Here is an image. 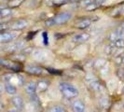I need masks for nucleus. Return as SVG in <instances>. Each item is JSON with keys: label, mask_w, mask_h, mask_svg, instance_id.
Returning <instances> with one entry per match:
<instances>
[{"label": "nucleus", "mask_w": 124, "mask_h": 112, "mask_svg": "<svg viewBox=\"0 0 124 112\" xmlns=\"http://www.w3.org/2000/svg\"><path fill=\"white\" fill-rule=\"evenodd\" d=\"M123 80H124V79H123Z\"/></svg>", "instance_id": "49530a36"}, {"label": "nucleus", "mask_w": 124, "mask_h": 112, "mask_svg": "<svg viewBox=\"0 0 124 112\" xmlns=\"http://www.w3.org/2000/svg\"><path fill=\"white\" fill-rule=\"evenodd\" d=\"M86 106L81 100H75L72 103V110L73 112H85Z\"/></svg>", "instance_id": "1a4fd4ad"}, {"label": "nucleus", "mask_w": 124, "mask_h": 112, "mask_svg": "<svg viewBox=\"0 0 124 112\" xmlns=\"http://www.w3.org/2000/svg\"><path fill=\"white\" fill-rule=\"evenodd\" d=\"M106 0H95L94 2H95L96 4H98L99 6L102 7V5H104V4L106 3Z\"/></svg>", "instance_id": "f704fd0d"}, {"label": "nucleus", "mask_w": 124, "mask_h": 112, "mask_svg": "<svg viewBox=\"0 0 124 112\" xmlns=\"http://www.w3.org/2000/svg\"><path fill=\"white\" fill-rule=\"evenodd\" d=\"M118 38V37L117 36V34H116V32H112L109 34V36H108V40H109V42H115L117 39Z\"/></svg>", "instance_id": "393cba45"}, {"label": "nucleus", "mask_w": 124, "mask_h": 112, "mask_svg": "<svg viewBox=\"0 0 124 112\" xmlns=\"http://www.w3.org/2000/svg\"><path fill=\"white\" fill-rule=\"evenodd\" d=\"M12 78H13L12 74H6L3 76V80H4L5 81H9Z\"/></svg>", "instance_id": "473e14b6"}, {"label": "nucleus", "mask_w": 124, "mask_h": 112, "mask_svg": "<svg viewBox=\"0 0 124 112\" xmlns=\"http://www.w3.org/2000/svg\"><path fill=\"white\" fill-rule=\"evenodd\" d=\"M18 32H4L0 34V42H11L18 37Z\"/></svg>", "instance_id": "39448f33"}, {"label": "nucleus", "mask_w": 124, "mask_h": 112, "mask_svg": "<svg viewBox=\"0 0 124 112\" xmlns=\"http://www.w3.org/2000/svg\"><path fill=\"white\" fill-rule=\"evenodd\" d=\"M11 101H12V104L14 105V106L17 108V110L22 111L24 108V101H23L22 96L16 95V96L13 97Z\"/></svg>", "instance_id": "9d476101"}, {"label": "nucleus", "mask_w": 124, "mask_h": 112, "mask_svg": "<svg viewBox=\"0 0 124 112\" xmlns=\"http://www.w3.org/2000/svg\"><path fill=\"white\" fill-rule=\"evenodd\" d=\"M1 63H2V60H0V64H1Z\"/></svg>", "instance_id": "37998d69"}, {"label": "nucleus", "mask_w": 124, "mask_h": 112, "mask_svg": "<svg viewBox=\"0 0 124 112\" xmlns=\"http://www.w3.org/2000/svg\"><path fill=\"white\" fill-rule=\"evenodd\" d=\"M13 59L16 60L17 62H23L25 60V56L24 54H18V55L13 56Z\"/></svg>", "instance_id": "c85d7f7f"}, {"label": "nucleus", "mask_w": 124, "mask_h": 112, "mask_svg": "<svg viewBox=\"0 0 124 112\" xmlns=\"http://www.w3.org/2000/svg\"><path fill=\"white\" fill-rule=\"evenodd\" d=\"M12 8H4L0 9V18H6L12 14Z\"/></svg>", "instance_id": "2eb2a0df"}, {"label": "nucleus", "mask_w": 124, "mask_h": 112, "mask_svg": "<svg viewBox=\"0 0 124 112\" xmlns=\"http://www.w3.org/2000/svg\"><path fill=\"white\" fill-rule=\"evenodd\" d=\"M106 64V61L105 59H102V58H99L97 60H95L94 63H93V66L96 69H101L105 64Z\"/></svg>", "instance_id": "aec40b11"}, {"label": "nucleus", "mask_w": 124, "mask_h": 112, "mask_svg": "<svg viewBox=\"0 0 124 112\" xmlns=\"http://www.w3.org/2000/svg\"><path fill=\"white\" fill-rule=\"evenodd\" d=\"M5 91L7 92V93H8L10 95H14L15 93H17L16 87L14 85H12V84H10V83H7L6 85H5Z\"/></svg>", "instance_id": "a211bd4d"}, {"label": "nucleus", "mask_w": 124, "mask_h": 112, "mask_svg": "<svg viewBox=\"0 0 124 112\" xmlns=\"http://www.w3.org/2000/svg\"><path fill=\"white\" fill-rule=\"evenodd\" d=\"M3 90H4V88H3V86H2V84H0V94L2 93Z\"/></svg>", "instance_id": "4c0bfd02"}, {"label": "nucleus", "mask_w": 124, "mask_h": 112, "mask_svg": "<svg viewBox=\"0 0 124 112\" xmlns=\"http://www.w3.org/2000/svg\"><path fill=\"white\" fill-rule=\"evenodd\" d=\"M91 38V34L89 33H85V32H82V33H78L74 35L72 37V42L77 44H81V43H84L88 41L89 39Z\"/></svg>", "instance_id": "20e7f679"}, {"label": "nucleus", "mask_w": 124, "mask_h": 112, "mask_svg": "<svg viewBox=\"0 0 124 112\" xmlns=\"http://www.w3.org/2000/svg\"><path fill=\"white\" fill-rule=\"evenodd\" d=\"M99 104L102 108H108V106H110V100L106 96H103L102 98H100Z\"/></svg>", "instance_id": "dca6fc26"}, {"label": "nucleus", "mask_w": 124, "mask_h": 112, "mask_svg": "<svg viewBox=\"0 0 124 112\" xmlns=\"http://www.w3.org/2000/svg\"><path fill=\"white\" fill-rule=\"evenodd\" d=\"M33 50H34V48H32V47H28V48H24V49H23V52L24 54H31Z\"/></svg>", "instance_id": "2f4dec72"}, {"label": "nucleus", "mask_w": 124, "mask_h": 112, "mask_svg": "<svg viewBox=\"0 0 124 112\" xmlns=\"http://www.w3.org/2000/svg\"><path fill=\"white\" fill-rule=\"evenodd\" d=\"M37 89V82H35V81H30V82H28V83L26 84V86H25V91H26V93H28L30 96L36 94Z\"/></svg>", "instance_id": "9b49d317"}, {"label": "nucleus", "mask_w": 124, "mask_h": 112, "mask_svg": "<svg viewBox=\"0 0 124 112\" xmlns=\"http://www.w3.org/2000/svg\"><path fill=\"white\" fill-rule=\"evenodd\" d=\"M8 112H18V110H16V109H12V110H9V111Z\"/></svg>", "instance_id": "ea45409f"}, {"label": "nucleus", "mask_w": 124, "mask_h": 112, "mask_svg": "<svg viewBox=\"0 0 124 112\" xmlns=\"http://www.w3.org/2000/svg\"><path fill=\"white\" fill-rule=\"evenodd\" d=\"M117 77L120 80H123L124 79V68L123 67H120L117 70Z\"/></svg>", "instance_id": "cd10ccee"}, {"label": "nucleus", "mask_w": 124, "mask_h": 112, "mask_svg": "<svg viewBox=\"0 0 124 112\" xmlns=\"http://www.w3.org/2000/svg\"><path fill=\"white\" fill-rule=\"evenodd\" d=\"M90 88L93 90V92H102L103 90V85L100 83L98 80H93L92 82H90Z\"/></svg>", "instance_id": "ddd939ff"}, {"label": "nucleus", "mask_w": 124, "mask_h": 112, "mask_svg": "<svg viewBox=\"0 0 124 112\" xmlns=\"http://www.w3.org/2000/svg\"><path fill=\"white\" fill-rule=\"evenodd\" d=\"M92 23H93V21L91 19H81L75 24V26H76V28H78L79 30H85L92 25Z\"/></svg>", "instance_id": "6e6552de"}, {"label": "nucleus", "mask_w": 124, "mask_h": 112, "mask_svg": "<svg viewBox=\"0 0 124 112\" xmlns=\"http://www.w3.org/2000/svg\"><path fill=\"white\" fill-rule=\"evenodd\" d=\"M31 55L37 62H46L50 59V53L42 49H34Z\"/></svg>", "instance_id": "7ed1b4c3"}, {"label": "nucleus", "mask_w": 124, "mask_h": 112, "mask_svg": "<svg viewBox=\"0 0 124 112\" xmlns=\"http://www.w3.org/2000/svg\"><path fill=\"white\" fill-rule=\"evenodd\" d=\"M28 24H29L26 20L21 19V20H17L15 22H13L10 25V28L14 31H20V30H23L24 28H26L28 26Z\"/></svg>", "instance_id": "423d86ee"}, {"label": "nucleus", "mask_w": 124, "mask_h": 112, "mask_svg": "<svg viewBox=\"0 0 124 112\" xmlns=\"http://www.w3.org/2000/svg\"><path fill=\"white\" fill-rule=\"evenodd\" d=\"M80 1L81 0H57L56 2L59 3L60 5H63V4H68V3H77Z\"/></svg>", "instance_id": "a878e982"}, {"label": "nucleus", "mask_w": 124, "mask_h": 112, "mask_svg": "<svg viewBox=\"0 0 124 112\" xmlns=\"http://www.w3.org/2000/svg\"><path fill=\"white\" fill-rule=\"evenodd\" d=\"M25 46V41L23 40H20V41H16V42H13V43L9 44L7 48V50L12 52V51H16L19 50H23Z\"/></svg>", "instance_id": "0eeeda50"}, {"label": "nucleus", "mask_w": 124, "mask_h": 112, "mask_svg": "<svg viewBox=\"0 0 124 112\" xmlns=\"http://www.w3.org/2000/svg\"><path fill=\"white\" fill-rule=\"evenodd\" d=\"M113 44L117 49H122V48H124V38L123 37H118L115 42H113Z\"/></svg>", "instance_id": "412c9836"}, {"label": "nucleus", "mask_w": 124, "mask_h": 112, "mask_svg": "<svg viewBox=\"0 0 124 112\" xmlns=\"http://www.w3.org/2000/svg\"><path fill=\"white\" fill-rule=\"evenodd\" d=\"M48 70H49V72H50V73H54V74H59V73H60L58 70H52V69H50V68L48 69Z\"/></svg>", "instance_id": "c9c22d12"}, {"label": "nucleus", "mask_w": 124, "mask_h": 112, "mask_svg": "<svg viewBox=\"0 0 124 112\" xmlns=\"http://www.w3.org/2000/svg\"><path fill=\"white\" fill-rule=\"evenodd\" d=\"M100 72H101V75L103 77H106L108 75V73H109V66H108V64H106L102 68L100 69Z\"/></svg>", "instance_id": "5701e85b"}, {"label": "nucleus", "mask_w": 124, "mask_h": 112, "mask_svg": "<svg viewBox=\"0 0 124 112\" xmlns=\"http://www.w3.org/2000/svg\"><path fill=\"white\" fill-rule=\"evenodd\" d=\"M2 106V104H1V98H0V107Z\"/></svg>", "instance_id": "79ce46f5"}, {"label": "nucleus", "mask_w": 124, "mask_h": 112, "mask_svg": "<svg viewBox=\"0 0 124 112\" xmlns=\"http://www.w3.org/2000/svg\"><path fill=\"white\" fill-rule=\"evenodd\" d=\"M120 12L121 13H123L124 14V4L122 5V7H121V9H120Z\"/></svg>", "instance_id": "58836bf2"}, {"label": "nucleus", "mask_w": 124, "mask_h": 112, "mask_svg": "<svg viewBox=\"0 0 124 112\" xmlns=\"http://www.w3.org/2000/svg\"><path fill=\"white\" fill-rule=\"evenodd\" d=\"M24 1L25 0H8V8H18V7H20Z\"/></svg>", "instance_id": "6ab92c4d"}, {"label": "nucleus", "mask_w": 124, "mask_h": 112, "mask_svg": "<svg viewBox=\"0 0 124 112\" xmlns=\"http://www.w3.org/2000/svg\"><path fill=\"white\" fill-rule=\"evenodd\" d=\"M1 1H7V0H1Z\"/></svg>", "instance_id": "c03bdc74"}, {"label": "nucleus", "mask_w": 124, "mask_h": 112, "mask_svg": "<svg viewBox=\"0 0 124 112\" xmlns=\"http://www.w3.org/2000/svg\"><path fill=\"white\" fill-rule=\"evenodd\" d=\"M120 60H121V64H124V53L120 56Z\"/></svg>", "instance_id": "e433bc0d"}, {"label": "nucleus", "mask_w": 124, "mask_h": 112, "mask_svg": "<svg viewBox=\"0 0 124 112\" xmlns=\"http://www.w3.org/2000/svg\"><path fill=\"white\" fill-rule=\"evenodd\" d=\"M42 40H43V43L45 46L49 45V37H48V33L46 31L42 32Z\"/></svg>", "instance_id": "bb28decb"}, {"label": "nucleus", "mask_w": 124, "mask_h": 112, "mask_svg": "<svg viewBox=\"0 0 124 112\" xmlns=\"http://www.w3.org/2000/svg\"><path fill=\"white\" fill-rule=\"evenodd\" d=\"M37 89H38V92H45L46 90H48V88L50 86L49 82L45 80H39L37 83Z\"/></svg>", "instance_id": "4468645a"}, {"label": "nucleus", "mask_w": 124, "mask_h": 112, "mask_svg": "<svg viewBox=\"0 0 124 112\" xmlns=\"http://www.w3.org/2000/svg\"><path fill=\"white\" fill-rule=\"evenodd\" d=\"M86 80L90 83V82H92V81H93V80H95V78L93 77V75H88L87 77H86Z\"/></svg>", "instance_id": "72a5a7b5"}, {"label": "nucleus", "mask_w": 124, "mask_h": 112, "mask_svg": "<svg viewBox=\"0 0 124 112\" xmlns=\"http://www.w3.org/2000/svg\"><path fill=\"white\" fill-rule=\"evenodd\" d=\"M94 1H95V0H81L80 5L86 8V7H88L89 5H91V4L94 3Z\"/></svg>", "instance_id": "c756f323"}, {"label": "nucleus", "mask_w": 124, "mask_h": 112, "mask_svg": "<svg viewBox=\"0 0 124 112\" xmlns=\"http://www.w3.org/2000/svg\"><path fill=\"white\" fill-rule=\"evenodd\" d=\"M100 7L98 4H96L95 2L94 3H93V4H91V5H89L88 7H86L85 8H86V10H88V11H93V10H96L97 8H99Z\"/></svg>", "instance_id": "b1692460"}, {"label": "nucleus", "mask_w": 124, "mask_h": 112, "mask_svg": "<svg viewBox=\"0 0 124 112\" xmlns=\"http://www.w3.org/2000/svg\"><path fill=\"white\" fill-rule=\"evenodd\" d=\"M116 49L117 48L114 46V44L109 42V44L106 45V47H105V53H106V55H113V53L115 52Z\"/></svg>", "instance_id": "f3484780"}, {"label": "nucleus", "mask_w": 124, "mask_h": 112, "mask_svg": "<svg viewBox=\"0 0 124 112\" xmlns=\"http://www.w3.org/2000/svg\"><path fill=\"white\" fill-rule=\"evenodd\" d=\"M26 72L29 73L31 75H35V76H39V75H42L44 72L43 68L39 67V66H27L26 68Z\"/></svg>", "instance_id": "f8f14e48"}, {"label": "nucleus", "mask_w": 124, "mask_h": 112, "mask_svg": "<svg viewBox=\"0 0 124 112\" xmlns=\"http://www.w3.org/2000/svg\"><path fill=\"white\" fill-rule=\"evenodd\" d=\"M123 108H124V103H123Z\"/></svg>", "instance_id": "a18cd8bd"}, {"label": "nucleus", "mask_w": 124, "mask_h": 112, "mask_svg": "<svg viewBox=\"0 0 124 112\" xmlns=\"http://www.w3.org/2000/svg\"><path fill=\"white\" fill-rule=\"evenodd\" d=\"M121 25V27H122V30H123V33H124V23L122 24H120Z\"/></svg>", "instance_id": "a19ab883"}, {"label": "nucleus", "mask_w": 124, "mask_h": 112, "mask_svg": "<svg viewBox=\"0 0 124 112\" xmlns=\"http://www.w3.org/2000/svg\"><path fill=\"white\" fill-rule=\"evenodd\" d=\"M72 18V14L68 11H63L59 14H57L55 17L53 18L48 19L45 22V25L48 27H51V26H56V25H62L66 24L69 22Z\"/></svg>", "instance_id": "f257e3e1"}, {"label": "nucleus", "mask_w": 124, "mask_h": 112, "mask_svg": "<svg viewBox=\"0 0 124 112\" xmlns=\"http://www.w3.org/2000/svg\"><path fill=\"white\" fill-rule=\"evenodd\" d=\"M8 27H9L8 24H7V23H0V32L6 30Z\"/></svg>", "instance_id": "7c9ffc66"}, {"label": "nucleus", "mask_w": 124, "mask_h": 112, "mask_svg": "<svg viewBox=\"0 0 124 112\" xmlns=\"http://www.w3.org/2000/svg\"><path fill=\"white\" fill-rule=\"evenodd\" d=\"M59 89L62 95L67 99H73L78 95V90L68 82H61L59 84Z\"/></svg>", "instance_id": "f03ea898"}, {"label": "nucleus", "mask_w": 124, "mask_h": 112, "mask_svg": "<svg viewBox=\"0 0 124 112\" xmlns=\"http://www.w3.org/2000/svg\"><path fill=\"white\" fill-rule=\"evenodd\" d=\"M49 112H67V111H66V109L64 107H62L61 106H54L50 107Z\"/></svg>", "instance_id": "4be33fe9"}]
</instances>
